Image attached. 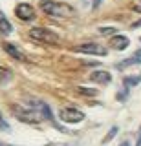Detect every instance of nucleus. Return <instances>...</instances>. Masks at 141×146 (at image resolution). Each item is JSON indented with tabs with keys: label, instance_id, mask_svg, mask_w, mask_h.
<instances>
[{
	"label": "nucleus",
	"instance_id": "412c9836",
	"mask_svg": "<svg viewBox=\"0 0 141 146\" xmlns=\"http://www.w3.org/2000/svg\"><path fill=\"white\" fill-rule=\"evenodd\" d=\"M119 146H130V144H128V143H126V141H125V143H121Z\"/></svg>",
	"mask_w": 141,
	"mask_h": 146
},
{
	"label": "nucleus",
	"instance_id": "f8f14e48",
	"mask_svg": "<svg viewBox=\"0 0 141 146\" xmlns=\"http://www.w3.org/2000/svg\"><path fill=\"white\" fill-rule=\"evenodd\" d=\"M125 86L126 88H130V86H136V84H139L141 82V75H132V77H125Z\"/></svg>",
	"mask_w": 141,
	"mask_h": 146
},
{
	"label": "nucleus",
	"instance_id": "f03ea898",
	"mask_svg": "<svg viewBox=\"0 0 141 146\" xmlns=\"http://www.w3.org/2000/svg\"><path fill=\"white\" fill-rule=\"evenodd\" d=\"M13 115L22 122H28V124H37V122H40V119H42V115H40L39 111L26 110L22 106H13Z\"/></svg>",
	"mask_w": 141,
	"mask_h": 146
},
{
	"label": "nucleus",
	"instance_id": "0eeeda50",
	"mask_svg": "<svg viewBox=\"0 0 141 146\" xmlns=\"http://www.w3.org/2000/svg\"><path fill=\"white\" fill-rule=\"evenodd\" d=\"M130 44V40L126 38L125 35H114L110 38V46L114 49H117V51H123V49H126Z\"/></svg>",
	"mask_w": 141,
	"mask_h": 146
},
{
	"label": "nucleus",
	"instance_id": "7ed1b4c3",
	"mask_svg": "<svg viewBox=\"0 0 141 146\" xmlns=\"http://www.w3.org/2000/svg\"><path fill=\"white\" fill-rule=\"evenodd\" d=\"M29 36L35 40H39V42H59V35L53 33V31L46 29V27H33V29H29Z\"/></svg>",
	"mask_w": 141,
	"mask_h": 146
},
{
	"label": "nucleus",
	"instance_id": "9d476101",
	"mask_svg": "<svg viewBox=\"0 0 141 146\" xmlns=\"http://www.w3.org/2000/svg\"><path fill=\"white\" fill-rule=\"evenodd\" d=\"M139 62H141V49H139V51H136L134 57L126 58V60H121L119 64H117V70H125V68L134 66V64H139Z\"/></svg>",
	"mask_w": 141,
	"mask_h": 146
},
{
	"label": "nucleus",
	"instance_id": "dca6fc26",
	"mask_svg": "<svg viewBox=\"0 0 141 146\" xmlns=\"http://www.w3.org/2000/svg\"><path fill=\"white\" fill-rule=\"evenodd\" d=\"M99 33H116V29L114 27H99Z\"/></svg>",
	"mask_w": 141,
	"mask_h": 146
},
{
	"label": "nucleus",
	"instance_id": "ddd939ff",
	"mask_svg": "<svg viewBox=\"0 0 141 146\" xmlns=\"http://www.w3.org/2000/svg\"><path fill=\"white\" fill-rule=\"evenodd\" d=\"M9 79H11V71L0 66V84H6V82L9 80Z\"/></svg>",
	"mask_w": 141,
	"mask_h": 146
},
{
	"label": "nucleus",
	"instance_id": "4468645a",
	"mask_svg": "<svg viewBox=\"0 0 141 146\" xmlns=\"http://www.w3.org/2000/svg\"><path fill=\"white\" fill-rule=\"evenodd\" d=\"M77 91H79L81 95H86V97H95V95H97V90H94V88H83V86H79Z\"/></svg>",
	"mask_w": 141,
	"mask_h": 146
},
{
	"label": "nucleus",
	"instance_id": "39448f33",
	"mask_svg": "<svg viewBox=\"0 0 141 146\" xmlns=\"http://www.w3.org/2000/svg\"><path fill=\"white\" fill-rule=\"evenodd\" d=\"M74 51H77V53H88V55H99V57H104V55H106L104 48H101L99 44H83V46H75Z\"/></svg>",
	"mask_w": 141,
	"mask_h": 146
},
{
	"label": "nucleus",
	"instance_id": "423d86ee",
	"mask_svg": "<svg viewBox=\"0 0 141 146\" xmlns=\"http://www.w3.org/2000/svg\"><path fill=\"white\" fill-rule=\"evenodd\" d=\"M15 15L20 18V20H24V22H29V20H33L35 18V9L29 6V4H19L15 9Z\"/></svg>",
	"mask_w": 141,
	"mask_h": 146
},
{
	"label": "nucleus",
	"instance_id": "20e7f679",
	"mask_svg": "<svg viewBox=\"0 0 141 146\" xmlns=\"http://www.w3.org/2000/svg\"><path fill=\"white\" fill-rule=\"evenodd\" d=\"M61 119L64 122H70V124H75V122H81L84 119V113L83 111H79L77 108H64V110H61Z\"/></svg>",
	"mask_w": 141,
	"mask_h": 146
},
{
	"label": "nucleus",
	"instance_id": "6e6552de",
	"mask_svg": "<svg viewBox=\"0 0 141 146\" xmlns=\"http://www.w3.org/2000/svg\"><path fill=\"white\" fill-rule=\"evenodd\" d=\"M90 79H92L94 82H101V84H108V82L112 80V75L108 71H103V70H99V71H94L92 75H90Z\"/></svg>",
	"mask_w": 141,
	"mask_h": 146
},
{
	"label": "nucleus",
	"instance_id": "2eb2a0df",
	"mask_svg": "<svg viewBox=\"0 0 141 146\" xmlns=\"http://www.w3.org/2000/svg\"><path fill=\"white\" fill-rule=\"evenodd\" d=\"M116 133H117V128H112V130L108 131V135H106V137L103 139V143H108V141H110V139H112V137L116 135Z\"/></svg>",
	"mask_w": 141,
	"mask_h": 146
},
{
	"label": "nucleus",
	"instance_id": "4be33fe9",
	"mask_svg": "<svg viewBox=\"0 0 141 146\" xmlns=\"http://www.w3.org/2000/svg\"><path fill=\"white\" fill-rule=\"evenodd\" d=\"M134 11H138V13H141V7H134Z\"/></svg>",
	"mask_w": 141,
	"mask_h": 146
},
{
	"label": "nucleus",
	"instance_id": "9b49d317",
	"mask_svg": "<svg viewBox=\"0 0 141 146\" xmlns=\"http://www.w3.org/2000/svg\"><path fill=\"white\" fill-rule=\"evenodd\" d=\"M11 31H13L11 24H9V22H7L4 17H0V33H2V35H9Z\"/></svg>",
	"mask_w": 141,
	"mask_h": 146
},
{
	"label": "nucleus",
	"instance_id": "1a4fd4ad",
	"mask_svg": "<svg viewBox=\"0 0 141 146\" xmlns=\"http://www.w3.org/2000/svg\"><path fill=\"white\" fill-rule=\"evenodd\" d=\"M4 51H6L7 55H11L13 58H17V60H26V55L20 53L19 49H17L13 44H9V42H4Z\"/></svg>",
	"mask_w": 141,
	"mask_h": 146
},
{
	"label": "nucleus",
	"instance_id": "6ab92c4d",
	"mask_svg": "<svg viewBox=\"0 0 141 146\" xmlns=\"http://www.w3.org/2000/svg\"><path fill=\"white\" fill-rule=\"evenodd\" d=\"M136 146H141V130H139V137H138V144Z\"/></svg>",
	"mask_w": 141,
	"mask_h": 146
},
{
	"label": "nucleus",
	"instance_id": "f3484780",
	"mask_svg": "<svg viewBox=\"0 0 141 146\" xmlns=\"http://www.w3.org/2000/svg\"><path fill=\"white\" fill-rule=\"evenodd\" d=\"M0 130H4V131H7V130H9V126L6 124V121L2 119V115H0Z\"/></svg>",
	"mask_w": 141,
	"mask_h": 146
},
{
	"label": "nucleus",
	"instance_id": "aec40b11",
	"mask_svg": "<svg viewBox=\"0 0 141 146\" xmlns=\"http://www.w3.org/2000/svg\"><path fill=\"white\" fill-rule=\"evenodd\" d=\"M134 27H141V20H138V22H134Z\"/></svg>",
	"mask_w": 141,
	"mask_h": 146
},
{
	"label": "nucleus",
	"instance_id": "f257e3e1",
	"mask_svg": "<svg viewBox=\"0 0 141 146\" xmlns=\"http://www.w3.org/2000/svg\"><path fill=\"white\" fill-rule=\"evenodd\" d=\"M40 9L46 15H53V17H74L75 11L72 6L62 2H53V0H42L40 2Z\"/></svg>",
	"mask_w": 141,
	"mask_h": 146
},
{
	"label": "nucleus",
	"instance_id": "a211bd4d",
	"mask_svg": "<svg viewBox=\"0 0 141 146\" xmlns=\"http://www.w3.org/2000/svg\"><path fill=\"white\" fill-rule=\"evenodd\" d=\"M99 4H101V0H94V2H92V7H94V9H97Z\"/></svg>",
	"mask_w": 141,
	"mask_h": 146
}]
</instances>
